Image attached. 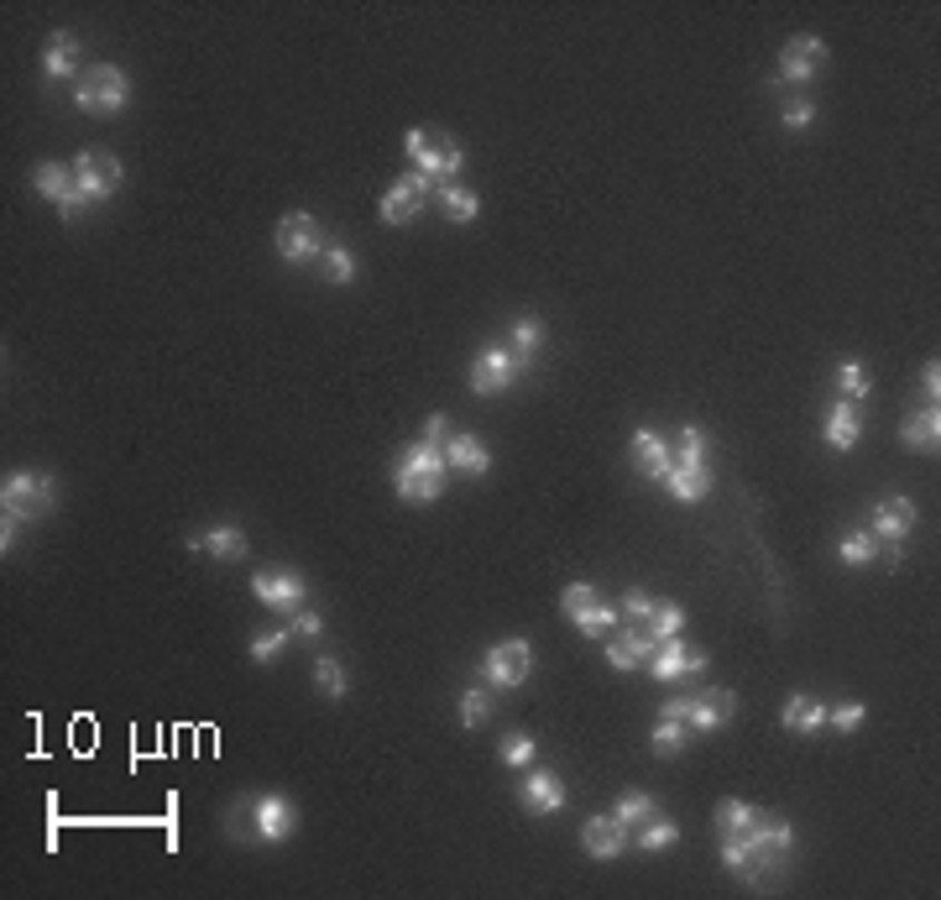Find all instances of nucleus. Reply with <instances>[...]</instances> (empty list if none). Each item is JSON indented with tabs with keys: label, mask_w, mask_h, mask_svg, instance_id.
<instances>
[{
	"label": "nucleus",
	"mask_w": 941,
	"mask_h": 900,
	"mask_svg": "<svg viewBox=\"0 0 941 900\" xmlns=\"http://www.w3.org/2000/svg\"><path fill=\"white\" fill-rule=\"evenodd\" d=\"M644 665H649L654 681H680V675H702L706 671V649H696V644H685L680 634H675V639L654 644Z\"/></svg>",
	"instance_id": "11"
},
{
	"label": "nucleus",
	"mask_w": 941,
	"mask_h": 900,
	"mask_svg": "<svg viewBox=\"0 0 941 900\" xmlns=\"http://www.w3.org/2000/svg\"><path fill=\"white\" fill-rule=\"evenodd\" d=\"M826 69V42L822 37H790L785 48H780V79H790V85H811L816 74Z\"/></svg>",
	"instance_id": "13"
},
{
	"label": "nucleus",
	"mask_w": 941,
	"mask_h": 900,
	"mask_svg": "<svg viewBox=\"0 0 941 900\" xmlns=\"http://www.w3.org/2000/svg\"><path fill=\"white\" fill-rule=\"evenodd\" d=\"M273 242H277V257L288 262V267H304V262L325 257V225L314 221L308 209H293V215L277 221Z\"/></svg>",
	"instance_id": "6"
},
{
	"label": "nucleus",
	"mask_w": 941,
	"mask_h": 900,
	"mask_svg": "<svg viewBox=\"0 0 941 900\" xmlns=\"http://www.w3.org/2000/svg\"><path fill=\"white\" fill-rule=\"evenodd\" d=\"M545 346V320L539 314H523V320H513V362H518V372L533 362V351Z\"/></svg>",
	"instance_id": "30"
},
{
	"label": "nucleus",
	"mask_w": 941,
	"mask_h": 900,
	"mask_svg": "<svg viewBox=\"0 0 941 900\" xmlns=\"http://www.w3.org/2000/svg\"><path fill=\"white\" fill-rule=\"evenodd\" d=\"M252 828H257L262 843H283L298 828V812H293L288 796H257L252 801Z\"/></svg>",
	"instance_id": "16"
},
{
	"label": "nucleus",
	"mask_w": 941,
	"mask_h": 900,
	"mask_svg": "<svg viewBox=\"0 0 941 900\" xmlns=\"http://www.w3.org/2000/svg\"><path fill=\"white\" fill-rule=\"evenodd\" d=\"M445 467L461 471V477H487V467H492V450H487V440H481V434H450Z\"/></svg>",
	"instance_id": "21"
},
{
	"label": "nucleus",
	"mask_w": 941,
	"mask_h": 900,
	"mask_svg": "<svg viewBox=\"0 0 941 900\" xmlns=\"http://www.w3.org/2000/svg\"><path fill=\"white\" fill-rule=\"evenodd\" d=\"M921 393H925V409H937V393H941V366H937V362H925V372H921Z\"/></svg>",
	"instance_id": "51"
},
{
	"label": "nucleus",
	"mask_w": 941,
	"mask_h": 900,
	"mask_svg": "<svg viewBox=\"0 0 941 900\" xmlns=\"http://www.w3.org/2000/svg\"><path fill=\"white\" fill-rule=\"evenodd\" d=\"M252 597L267 603L273 613H283V618H298V613H304V597H308V581L298 571H288V566H267V571L252 576Z\"/></svg>",
	"instance_id": "9"
},
{
	"label": "nucleus",
	"mask_w": 941,
	"mask_h": 900,
	"mask_svg": "<svg viewBox=\"0 0 941 900\" xmlns=\"http://www.w3.org/2000/svg\"><path fill=\"white\" fill-rule=\"evenodd\" d=\"M288 639H293V628H273V634H257V639H252V659H257V665H273V659L283 655V649H288Z\"/></svg>",
	"instance_id": "43"
},
{
	"label": "nucleus",
	"mask_w": 941,
	"mask_h": 900,
	"mask_svg": "<svg viewBox=\"0 0 941 900\" xmlns=\"http://www.w3.org/2000/svg\"><path fill=\"white\" fill-rule=\"evenodd\" d=\"M915 502L910 498H884L879 508H873V539H890V545H900V539H910V529H915Z\"/></svg>",
	"instance_id": "18"
},
{
	"label": "nucleus",
	"mask_w": 941,
	"mask_h": 900,
	"mask_svg": "<svg viewBox=\"0 0 941 900\" xmlns=\"http://www.w3.org/2000/svg\"><path fill=\"white\" fill-rule=\"evenodd\" d=\"M403 147H409L413 157V174L434 178V184H455V174H461V141L445 137V131H429V126H413L409 137H403Z\"/></svg>",
	"instance_id": "4"
},
{
	"label": "nucleus",
	"mask_w": 941,
	"mask_h": 900,
	"mask_svg": "<svg viewBox=\"0 0 941 900\" xmlns=\"http://www.w3.org/2000/svg\"><path fill=\"white\" fill-rule=\"evenodd\" d=\"M634 461H638V471H644L649 482H665L669 467H675V446H669L665 434L638 430V434H634Z\"/></svg>",
	"instance_id": "20"
},
{
	"label": "nucleus",
	"mask_w": 941,
	"mask_h": 900,
	"mask_svg": "<svg viewBox=\"0 0 941 900\" xmlns=\"http://www.w3.org/2000/svg\"><path fill=\"white\" fill-rule=\"evenodd\" d=\"M188 550H209L215 560H241L246 555V535H241L236 524H215L205 535H188Z\"/></svg>",
	"instance_id": "27"
},
{
	"label": "nucleus",
	"mask_w": 941,
	"mask_h": 900,
	"mask_svg": "<svg viewBox=\"0 0 941 900\" xmlns=\"http://www.w3.org/2000/svg\"><path fill=\"white\" fill-rule=\"evenodd\" d=\"M780 727H785V733H822V727H826V702L795 692L785 707H780Z\"/></svg>",
	"instance_id": "25"
},
{
	"label": "nucleus",
	"mask_w": 941,
	"mask_h": 900,
	"mask_svg": "<svg viewBox=\"0 0 941 900\" xmlns=\"http://www.w3.org/2000/svg\"><path fill=\"white\" fill-rule=\"evenodd\" d=\"M497 760H502V764H529L533 760V733H508V738L497 744Z\"/></svg>",
	"instance_id": "44"
},
{
	"label": "nucleus",
	"mask_w": 941,
	"mask_h": 900,
	"mask_svg": "<svg viewBox=\"0 0 941 900\" xmlns=\"http://www.w3.org/2000/svg\"><path fill=\"white\" fill-rule=\"evenodd\" d=\"M288 628L298 634V639H320V634H325V618H320V613H298Z\"/></svg>",
	"instance_id": "50"
},
{
	"label": "nucleus",
	"mask_w": 941,
	"mask_h": 900,
	"mask_svg": "<svg viewBox=\"0 0 941 900\" xmlns=\"http://www.w3.org/2000/svg\"><path fill=\"white\" fill-rule=\"evenodd\" d=\"M649 613H654V597H649V591H628V597H623V618H634V628L649 624Z\"/></svg>",
	"instance_id": "47"
},
{
	"label": "nucleus",
	"mask_w": 941,
	"mask_h": 900,
	"mask_svg": "<svg viewBox=\"0 0 941 900\" xmlns=\"http://www.w3.org/2000/svg\"><path fill=\"white\" fill-rule=\"evenodd\" d=\"M320 273H325V283L345 288V283H356V257H351L345 246H325V257H320Z\"/></svg>",
	"instance_id": "37"
},
{
	"label": "nucleus",
	"mask_w": 941,
	"mask_h": 900,
	"mask_svg": "<svg viewBox=\"0 0 941 900\" xmlns=\"http://www.w3.org/2000/svg\"><path fill=\"white\" fill-rule=\"evenodd\" d=\"M665 487H669V498H675V502H702L706 492H712V467H706V461H690V467H669Z\"/></svg>",
	"instance_id": "26"
},
{
	"label": "nucleus",
	"mask_w": 941,
	"mask_h": 900,
	"mask_svg": "<svg viewBox=\"0 0 941 900\" xmlns=\"http://www.w3.org/2000/svg\"><path fill=\"white\" fill-rule=\"evenodd\" d=\"M529 671H533V644L529 639H502L481 655V681H487L492 692H513V686H523Z\"/></svg>",
	"instance_id": "7"
},
{
	"label": "nucleus",
	"mask_w": 941,
	"mask_h": 900,
	"mask_svg": "<svg viewBox=\"0 0 941 900\" xmlns=\"http://www.w3.org/2000/svg\"><path fill=\"white\" fill-rule=\"evenodd\" d=\"M445 450H434L429 440L419 446H403L393 461V487L403 502H434L445 492Z\"/></svg>",
	"instance_id": "3"
},
{
	"label": "nucleus",
	"mask_w": 941,
	"mask_h": 900,
	"mask_svg": "<svg viewBox=\"0 0 941 900\" xmlns=\"http://www.w3.org/2000/svg\"><path fill=\"white\" fill-rule=\"evenodd\" d=\"M780 116H785L790 131H801V126L816 121V105H811V100H785V110H780Z\"/></svg>",
	"instance_id": "48"
},
{
	"label": "nucleus",
	"mask_w": 941,
	"mask_h": 900,
	"mask_svg": "<svg viewBox=\"0 0 941 900\" xmlns=\"http://www.w3.org/2000/svg\"><path fill=\"white\" fill-rule=\"evenodd\" d=\"M680 628H685V607H680V603H654L649 624H644V639H649V644H659V639H675Z\"/></svg>",
	"instance_id": "33"
},
{
	"label": "nucleus",
	"mask_w": 941,
	"mask_h": 900,
	"mask_svg": "<svg viewBox=\"0 0 941 900\" xmlns=\"http://www.w3.org/2000/svg\"><path fill=\"white\" fill-rule=\"evenodd\" d=\"M513 378H518V362H513V351H508V346H487L477 362H471V393H477V399H497V393H508Z\"/></svg>",
	"instance_id": "12"
},
{
	"label": "nucleus",
	"mask_w": 941,
	"mask_h": 900,
	"mask_svg": "<svg viewBox=\"0 0 941 900\" xmlns=\"http://www.w3.org/2000/svg\"><path fill=\"white\" fill-rule=\"evenodd\" d=\"M434 199H440V209H445L455 225H465V221H477V215H481L477 189H465V184H434Z\"/></svg>",
	"instance_id": "29"
},
{
	"label": "nucleus",
	"mask_w": 941,
	"mask_h": 900,
	"mask_svg": "<svg viewBox=\"0 0 941 900\" xmlns=\"http://www.w3.org/2000/svg\"><path fill=\"white\" fill-rule=\"evenodd\" d=\"M790 843H795V828L785 816H764L743 832H722V864L733 869L737 880H758V874H774V869L790 864Z\"/></svg>",
	"instance_id": "1"
},
{
	"label": "nucleus",
	"mask_w": 941,
	"mask_h": 900,
	"mask_svg": "<svg viewBox=\"0 0 941 900\" xmlns=\"http://www.w3.org/2000/svg\"><path fill=\"white\" fill-rule=\"evenodd\" d=\"M79 37L73 32H52L48 48H42V69H48V79H69V74H79Z\"/></svg>",
	"instance_id": "28"
},
{
	"label": "nucleus",
	"mask_w": 941,
	"mask_h": 900,
	"mask_svg": "<svg viewBox=\"0 0 941 900\" xmlns=\"http://www.w3.org/2000/svg\"><path fill=\"white\" fill-rule=\"evenodd\" d=\"M0 508H6L0 545L11 550L21 535V524H37L48 508H58V482L42 477V471H17V477H6V487H0Z\"/></svg>",
	"instance_id": "2"
},
{
	"label": "nucleus",
	"mask_w": 941,
	"mask_h": 900,
	"mask_svg": "<svg viewBox=\"0 0 941 900\" xmlns=\"http://www.w3.org/2000/svg\"><path fill=\"white\" fill-rule=\"evenodd\" d=\"M581 849L591 853V859H617V853L628 849V828H623V822H617L612 812H607V816H591V822L581 828Z\"/></svg>",
	"instance_id": "19"
},
{
	"label": "nucleus",
	"mask_w": 941,
	"mask_h": 900,
	"mask_svg": "<svg viewBox=\"0 0 941 900\" xmlns=\"http://www.w3.org/2000/svg\"><path fill=\"white\" fill-rule=\"evenodd\" d=\"M837 555L847 560V566H873V560H879V539H873L869 529H847V539L837 545Z\"/></svg>",
	"instance_id": "36"
},
{
	"label": "nucleus",
	"mask_w": 941,
	"mask_h": 900,
	"mask_svg": "<svg viewBox=\"0 0 941 900\" xmlns=\"http://www.w3.org/2000/svg\"><path fill=\"white\" fill-rule=\"evenodd\" d=\"M638 832V849L644 853H665L669 843H680V822H669L665 812H654L644 828H634Z\"/></svg>",
	"instance_id": "32"
},
{
	"label": "nucleus",
	"mask_w": 941,
	"mask_h": 900,
	"mask_svg": "<svg viewBox=\"0 0 941 900\" xmlns=\"http://www.w3.org/2000/svg\"><path fill=\"white\" fill-rule=\"evenodd\" d=\"M900 446L905 450H937L941 446V414L937 409H910L905 419H900Z\"/></svg>",
	"instance_id": "23"
},
{
	"label": "nucleus",
	"mask_w": 941,
	"mask_h": 900,
	"mask_svg": "<svg viewBox=\"0 0 941 900\" xmlns=\"http://www.w3.org/2000/svg\"><path fill=\"white\" fill-rule=\"evenodd\" d=\"M597 607H601V597H597V587H591V581H570V587L560 591V613L570 618V624H586Z\"/></svg>",
	"instance_id": "31"
},
{
	"label": "nucleus",
	"mask_w": 941,
	"mask_h": 900,
	"mask_svg": "<svg viewBox=\"0 0 941 900\" xmlns=\"http://www.w3.org/2000/svg\"><path fill=\"white\" fill-rule=\"evenodd\" d=\"M649 649L654 644L644 639L638 628H612V634H607V665H612V671H638V665L649 659Z\"/></svg>",
	"instance_id": "24"
},
{
	"label": "nucleus",
	"mask_w": 941,
	"mask_h": 900,
	"mask_svg": "<svg viewBox=\"0 0 941 900\" xmlns=\"http://www.w3.org/2000/svg\"><path fill=\"white\" fill-rule=\"evenodd\" d=\"M487 717H492V692H487V686H465L461 692V723L481 727Z\"/></svg>",
	"instance_id": "40"
},
{
	"label": "nucleus",
	"mask_w": 941,
	"mask_h": 900,
	"mask_svg": "<svg viewBox=\"0 0 941 900\" xmlns=\"http://www.w3.org/2000/svg\"><path fill=\"white\" fill-rule=\"evenodd\" d=\"M822 434H826V446L832 450H853L857 440H863V409L857 403H832V414H826V424H822Z\"/></svg>",
	"instance_id": "22"
},
{
	"label": "nucleus",
	"mask_w": 941,
	"mask_h": 900,
	"mask_svg": "<svg viewBox=\"0 0 941 900\" xmlns=\"http://www.w3.org/2000/svg\"><path fill=\"white\" fill-rule=\"evenodd\" d=\"M73 168V184H79V194H85V205H100V199H110V194L120 189V157L105 153V147H85V153L69 163Z\"/></svg>",
	"instance_id": "8"
},
{
	"label": "nucleus",
	"mask_w": 941,
	"mask_h": 900,
	"mask_svg": "<svg viewBox=\"0 0 941 900\" xmlns=\"http://www.w3.org/2000/svg\"><path fill=\"white\" fill-rule=\"evenodd\" d=\"M32 184H37L42 199L58 205V215H73V209L85 205V194H79V184H73V168H63V163H37Z\"/></svg>",
	"instance_id": "15"
},
{
	"label": "nucleus",
	"mask_w": 941,
	"mask_h": 900,
	"mask_svg": "<svg viewBox=\"0 0 941 900\" xmlns=\"http://www.w3.org/2000/svg\"><path fill=\"white\" fill-rule=\"evenodd\" d=\"M685 738H690L685 717H659V727H654V754H659V760H675L685 749Z\"/></svg>",
	"instance_id": "35"
},
{
	"label": "nucleus",
	"mask_w": 941,
	"mask_h": 900,
	"mask_svg": "<svg viewBox=\"0 0 941 900\" xmlns=\"http://www.w3.org/2000/svg\"><path fill=\"white\" fill-rule=\"evenodd\" d=\"M690 461H706V430L702 424H685L680 440H675V467H690Z\"/></svg>",
	"instance_id": "42"
},
{
	"label": "nucleus",
	"mask_w": 941,
	"mask_h": 900,
	"mask_svg": "<svg viewBox=\"0 0 941 900\" xmlns=\"http://www.w3.org/2000/svg\"><path fill=\"white\" fill-rule=\"evenodd\" d=\"M753 822H758V806H753V801L727 796V801L717 806V828H722V832H743V828H753Z\"/></svg>",
	"instance_id": "39"
},
{
	"label": "nucleus",
	"mask_w": 941,
	"mask_h": 900,
	"mask_svg": "<svg viewBox=\"0 0 941 900\" xmlns=\"http://www.w3.org/2000/svg\"><path fill=\"white\" fill-rule=\"evenodd\" d=\"M518 801H523V812L529 816H555L565 806V785L560 775H549V770H533L523 785H518Z\"/></svg>",
	"instance_id": "17"
},
{
	"label": "nucleus",
	"mask_w": 941,
	"mask_h": 900,
	"mask_svg": "<svg viewBox=\"0 0 941 900\" xmlns=\"http://www.w3.org/2000/svg\"><path fill=\"white\" fill-rule=\"evenodd\" d=\"M434 199V178H424V174H403V178H393L388 184V194H382V221L388 225H409L419 209Z\"/></svg>",
	"instance_id": "10"
},
{
	"label": "nucleus",
	"mask_w": 941,
	"mask_h": 900,
	"mask_svg": "<svg viewBox=\"0 0 941 900\" xmlns=\"http://www.w3.org/2000/svg\"><path fill=\"white\" fill-rule=\"evenodd\" d=\"M863 717H869V707H863V702H842V707H826V723L842 727V733L863 727Z\"/></svg>",
	"instance_id": "45"
},
{
	"label": "nucleus",
	"mask_w": 941,
	"mask_h": 900,
	"mask_svg": "<svg viewBox=\"0 0 941 900\" xmlns=\"http://www.w3.org/2000/svg\"><path fill=\"white\" fill-rule=\"evenodd\" d=\"M654 812H659V806H654V796H644V791H634V796H623V801L612 806V816H617V822H623L628 832L644 828V822H649Z\"/></svg>",
	"instance_id": "38"
},
{
	"label": "nucleus",
	"mask_w": 941,
	"mask_h": 900,
	"mask_svg": "<svg viewBox=\"0 0 941 900\" xmlns=\"http://www.w3.org/2000/svg\"><path fill=\"white\" fill-rule=\"evenodd\" d=\"M733 712H737V696L727 692V686L685 696V727H690V733H717V727L733 723Z\"/></svg>",
	"instance_id": "14"
},
{
	"label": "nucleus",
	"mask_w": 941,
	"mask_h": 900,
	"mask_svg": "<svg viewBox=\"0 0 941 900\" xmlns=\"http://www.w3.org/2000/svg\"><path fill=\"white\" fill-rule=\"evenodd\" d=\"M126 100H131V85H126V74L116 63H95L73 85V105L95 110V116H116V110H126Z\"/></svg>",
	"instance_id": "5"
},
{
	"label": "nucleus",
	"mask_w": 941,
	"mask_h": 900,
	"mask_svg": "<svg viewBox=\"0 0 941 900\" xmlns=\"http://www.w3.org/2000/svg\"><path fill=\"white\" fill-rule=\"evenodd\" d=\"M837 393L847 403H863L869 399V372H863V362H842L837 366Z\"/></svg>",
	"instance_id": "41"
},
{
	"label": "nucleus",
	"mask_w": 941,
	"mask_h": 900,
	"mask_svg": "<svg viewBox=\"0 0 941 900\" xmlns=\"http://www.w3.org/2000/svg\"><path fill=\"white\" fill-rule=\"evenodd\" d=\"M576 628H581L586 639H607V634H612V628H617V613H612V607H607V603H601L597 613H591L586 624H576Z\"/></svg>",
	"instance_id": "46"
},
{
	"label": "nucleus",
	"mask_w": 941,
	"mask_h": 900,
	"mask_svg": "<svg viewBox=\"0 0 941 900\" xmlns=\"http://www.w3.org/2000/svg\"><path fill=\"white\" fill-rule=\"evenodd\" d=\"M450 434H455V430H450V419H445V414H429V419H424V440H429L434 450H445V446H450Z\"/></svg>",
	"instance_id": "49"
},
{
	"label": "nucleus",
	"mask_w": 941,
	"mask_h": 900,
	"mask_svg": "<svg viewBox=\"0 0 941 900\" xmlns=\"http://www.w3.org/2000/svg\"><path fill=\"white\" fill-rule=\"evenodd\" d=\"M314 686L325 696H335V702H345V692H351V675H345V665L335 655H320L314 659Z\"/></svg>",
	"instance_id": "34"
}]
</instances>
